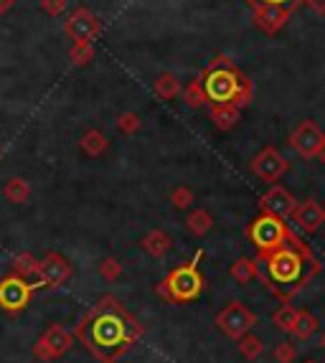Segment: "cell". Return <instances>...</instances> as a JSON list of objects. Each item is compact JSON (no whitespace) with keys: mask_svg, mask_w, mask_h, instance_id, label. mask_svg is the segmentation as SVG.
Instances as JSON below:
<instances>
[{"mask_svg":"<svg viewBox=\"0 0 325 363\" xmlns=\"http://www.w3.org/2000/svg\"><path fill=\"white\" fill-rule=\"evenodd\" d=\"M297 6H307L315 16H325V0H297Z\"/></svg>","mask_w":325,"mask_h":363,"instance_id":"obj_34","label":"cell"},{"mask_svg":"<svg viewBox=\"0 0 325 363\" xmlns=\"http://www.w3.org/2000/svg\"><path fill=\"white\" fill-rule=\"evenodd\" d=\"M318 318H315L310 310H300V315H297V323H295V330H292V335H295L297 340H307L313 338L315 330H318Z\"/></svg>","mask_w":325,"mask_h":363,"instance_id":"obj_24","label":"cell"},{"mask_svg":"<svg viewBox=\"0 0 325 363\" xmlns=\"http://www.w3.org/2000/svg\"><path fill=\"white\" fill-rule=\"evenodd\" d=\"M107 147H109L107 135H104L102 130H97V128L87 130V133L79 138V150L84 152V155H89V157L104 155V152H107Z\"/></svg>","mask_w":325,"mask_h":363,"instance_id":"obj_19","label":"cell"},{"mask_svg":"<svg viewBox=\"0 0 325 363\" xmlns=\"http://www.w3.org/2000/svg\"><path fill=\"white\" fill-rule=\"evenodd\" d=\"M257 262H265L267 267L265 285L270 287V292L282 305H290V300L297 292L305 290L307 282L315 274H320V269H323L320 259L310 252V247L297 234H292V239L285 247L275 249L272 255L262 257Z\"/></svg>","mask_w":325,"mask_h":363,"instance_id":"obj_2","label":"cell"},{"mask_svg":"<svg viewBox=\"0 0 325 363\" xmlns=\"http://www.w3.org/2000/svg\"><path fill=\"white\" fill-rule=\"evenodd\" d=\"M292 234L295 231L290 229V224H285V218L275 216V213L270 211H262L257 218H252L247 226V239L254 244V249H257V259H262V257L272 255L275 249L285 247V244L292 239Z\"/></svg>","mask_w":325,"mask_h":363,"instance_id":"obj_5","label":"cell"},{"mask_svg":"<svg viewBox=\"0 0 325 363\" xmlns=\"http://www.w3.org/2000/svg\"><path fill=\"white\" fill-rule=\"evenodd\" d=\"M99 274H102L104 282H115V279L122 277V264L115 257H104V259L99 262Z\"/></svg>","mask_w":325,"mask_h":363,"instance_id":"obj_30","label":"cell"},{"mask_svg":"<svg viewBox=\"0 0 325 363\" xmlns=\"http://www.w3.org/2000/svg\"><path fill=\"white\" fill-rule=\"evenodd\" d=\"M117 130H120L122 135H135L140 130V115H135V112H122V115L117 117Z\"/></svg>","mask_w":325,"mask_h":363,"instance_id":"obj_32","label":"cell"},{"mask_svg":"<svg viewBox=\"0 0 325 363\" xmlns=\"http://www.w3.org/2000/svg\"><path fill=\"white\" fill-rule=\"evenodd\" d=\"M92 59H94V46L92 43H72L69 61H72L74 67H87Z\"/></svg>","mask_w":325,"mask_h":363,"instance_id":"obj_28","label":"cell"},{"mask_svg":"<svg viewBox=\"0 0 325 363\" xmlns=\"http://www.w3.org/2000/svg\"><path fill=\"white\" fill-rule=\"evenodd\" d=\"M199 79L204 82L209 104L229 102L236 107H249L254 99V84L249 82V77H244L234 61L224 54L214 56Z\"/></svg>","mask_w":325,"mask_h":363,"instance_id":"obj_3","label":"cell"},{"mask_svg":"<svg viewBox=\"0 0 325 363\" xmlns=\"http://www.w3.org/2000/svg\"><path fill=\"white\" fill-rule=\"evenodd\" d=\"M11 269H13V274H18V277L28 279V282H33V285L38 287V269H41V259H36L31 252H21V255L13 257Z\"/></svg>","mask_w":325,"mask_h":363,"instance_id":"obj_18","label":"cell"},{"mask_svg":"<svg viewBox=\"0 0 325 363\" xmlns=\"http://www.w3.org/2000/svg\"><path fill=\"white\" fill-rule=\"evenodd\" d=\"M183 102H186L188 107H204V104H209V97H206V89L201 79L191 82V84L183 89Z\"/></svg>","mask_w":325,"mask_h":363,"instance_id":"obj_27","label":"cell"},{"mask_svg":"<svg viewBox=\"0 0 325 363\" xmlns=\"http://www.w3.org/2000/svg\"><path fill=\"white\" fill-rule=\"evenodd\" d=\"M297 315H300V310H295L292 305H282L277 313H272V323H275L282 333H292L297 323Z\"/></svg>","mask_w":325,"mask_h":363,"instance_id":"obj_25","label":"cell"},{"mask_svg":"<svg viewBox=\"0 0 325 363\" xmlns=\"http://www.w3.org/2000/svg\"><path fill=\"white\" fill-rule=\"evenodd\" d=\"M74 269L59 252H46L38 269V287H64L72 279Z\"/></svg>","mask_w":325,"mask_h":363,"instance_id":"obj_12","label":"cell"},{"mask_svg":"<svg viewBox=\"0 0 325 363\" xmlns=\"http://www.w3.org/2000/svg\"><path fill=\"white\" fill-rule=\"evenodd\" d=\"M74 338H77V335H74L64 323H51L41 333V338L36 340V345H33V358L41 363L59 361V358H64L72 351Z\"/></svg>","mask_w":325,"mask_h":363,"instance_id":"obj_6","label":"cell"},{"mask_svg":"<svg viewBox=\"0 0 325 363\" xmlns=\"http://www.w3.org/2000/svg\"><path fill=\"white\" fill-rule=\"evenodd\" d=\"M236 348H239V353L244 358H247V361H257L259 356H262V353H265V343H262V340L257 338V335L254 333H247V335H241L239 340H236Z\"/></svg>","mask_w":325,"mask_h":363,"instance_id":"obj_26","label":"cell"},{"mask_svg":"<svg viewBox=\"0 0 325 363\" xmlns=\"http://www.w3.org/2000/svg\"><path fill=\"white\" fill-rule=\"evenodd\" d=\"M153 89H155L158 97L165 99V102H170V99H175L178 94H183L181 82H178V77L170 74V72H162L160 77L153 82Z\"/></svg>","mask_w":325,"mask_h":363,"instance_id":"obj_21","label":"cell"},{"mask_svg":"<svg viewBox=\"0 0 325 363\" xmlns=\"http://www.w3.org/2000/svg\"><path fill=\"white\" fill-rule=\"evenodd\" d=\"M292 218H295V224L300 226L305 234H315V231L325 224V208H323V203H318L315 199L300 201L295 213H292Z\"/></svg>","mask_w":325,"mask_h":363,"instance_id":"obj_15","label":"cell"},{"mask_svg":"<svg viewBox=\"0 0 325 363\" xmlns=\"http://www.w3.org/2000/svg\"><path fill=\"white\" fill-rule=\"evenodd\" d=\"M102 30V21L97 18L89 8H77V11L64 21V33L74 43H92Z\"/></svg>","mask_w":325,"mask_h":363,"instance_id":"obj_9","label":"cell"},{"mask_svg":"<svg viewBox=\"0 0 325 363\" xmlns=\"http://www.w3.org/2000/svg\"><path fill=\"white\" fill-rule=\"evenodd\" d=\"M77 340L99 363H117L143 338V325L112 295L99 297L74 328Z\"/></svg>","mask_w":325,"mask_h":363,"instance_id":"obj_1","label":"cell"},{"mask_svg":"<svg viewBox=\"0 0 325 363\" xmlns=\"http://www.w3.org/2000/svg\"><path fill=\"white\" fill-rule=\"evenodd\" d=\"M302 363H318V361H313V358H307V361H302Z\"/></svg>","mask_w":325,"mask_h":363,"instance_id":"obj_39","label":"cell"},{"mask_svg":"<svg viewBox=\"0 0 325 363\" xmlns=\"http://www.w3.org/2000/svg\"><path fill=\"white\" fill-rule=\"evenodd\" d=\"M140 247H143L145 255H150L153 259H162V257L170 252V247H173V239H170L165 231L153 229V231H148V234L143 236Z\"/></svg>","mask_w":325,"mask_h":363,"instance_id":"obj_17","label":"cell"},{"mask_svg":"<svg viewBox=\"0 0 325 363\" xmlns=\"http://www.w3.org/2000/svg\"><path fill=\"white\" fill-rule=\"evenodd\" d=\"M16 6V0H0V16H6L8 11H13Z\"/></svg>","mask_w":325,"mask_h":363,"instance_id":"obj_36","label":"cell"},{"mask_svg":"<svg viewBox=\"0 0 325 363\" xmlns=\"http://www.w3.org/2000/svg\"><path fill=\"white\" fill-rule=\"evenodd\" d=\"M33 292H36L33 282L11 272L8 277L0 279V308L11 315L23 313L31 305V300H33Z\"/></svg>","mask_w":325,"mask_h":363,"instance_id":"obj_7","label":"cell"},{"mask_svg":"<svg viewBox=\"0 0 325 363\" xmlns=\"http://www.w3.org/2000/svg\"><path fill=\"white\" fill-rule=\"evenodd\" d=\"M297 203H300V201H295V196L290 194L285 186H280V183H272V186L267 188V194H262V199H259V208H262V211H270L280 218L292 216Z\"/></svg>","mask_w":325,"mask_h":363,"instance_id":"obj_14","label":"cell"},{"mask_svg":"<svg viewBox=\"0 0 325 363\" xmlns=\"http://www.w3.org/2000/svg\"><path fill=\"white\" fill-rule=\"evenodd\" d=\"M315 157H318L320 163L325 165V143H323V145H320V150H318V155H315Z\"/></svg>","mask_w":325,"mask_h":363,"instance_id":"obj_37","label":"cell"},{"mask_svg":"<svg viewBox=\"0 0 325 363\" xmlns=\"http://www.w3.org/2000/svg\"><path fill=\"white\" fill-rule=\"evenodd\" d=\"M186 229L191 231L193 236H206L214 229V216H211L206 208H193L186 216Z\"/></svg>","mask_w":325,"mask_h":363,"instance_id":"obj_22","label":"cell"},{"mask_svg":"<svg viewBox=\"0 0 325 363\" xmlns=\"http://www.w3.org/2000/svg\"><path fill=\"white\" fill-rule=\"evenodd\" d=\"M247 3H249V6H252V8L257 6V0H247Z\"/></svg>","mask_w":325,"mask_h":363,"instance_id":"obj_38","label":"cell"},{"mask_svg":"<svg viewBox=\"0 0 325 363\" xmlns=\"http://www.w3.org/2000/svg\"><path fill=\"white\" fill-rule=\"evenodd\" d=\"M249 168H252L254 176L262 178L265 183H277L280 178L290 170V163H287V157H285L277 147L267 145L257 152V157L252 160Z\"/></svg>","mask_w":325,"mask_h":363,"instance_id":"obj_11","label":"cell"},{"mask_svg":"<svg viewBox=\"0 0 325 363\" xmlns=\"http://www.w3.org/2000/svg\"><path fill=\"white\" fill-rule=\"evenodd\" d=\"M257 3H272V6H287L295 11L297 8V0H257Z\"/></svg>","mask_w":325,"mask_h":363,"instance_id":"obj_35","label":"cell"},{"mask_svg":"<svg viewBox=\"0 0 325 363\" xmlns=\"http://www.w3.org/2000/svg\"><path fill=\"white\" fill-rule=\"evenodd\" d=\"M216 325L226 338L239 340L241 335L252 333V328L257 325V315H254L244 303L234 300V303H229L221 313L216 315Z\"/></svg>","mask_w":325,"mask_h":363,"instance_id":"obj_8","label":"cell"},{"mask_svg":"<svg viewBox=\"0 0 325 363\" xmlns=\"http://www.w3.org/2000/svg\"><path fill=\"white\" fill-rule=\"evenodd\" d=\"M3 196L11 203H26L31 199V183L26 178H8L6 186H3Z\"/></svg>","mask_w":325,"mask_h":363,"instance_id":"obj_23","label":"cell"},{"mask_svg":"<svg viewBox=\"0 0 325 363\" xmlns=\"http://www.w3.org/2000/svg\"><path fill=\"white\" fill-rule=\"evenodd\" d=\"M204 257V252L193 257L191 262L186 264L175 267L173 272H168V277L158 282L155 285V292L170 305H186V303H193V300H199L201 292L206 287V279L199 269V259Z\"/></svg>","mask_w":325,"mask_h":363,"instance_id":"obj_4","label":"cell"},{"mask_svg":"<svg viewBox=\"0 0 325 363\" xmlns=\"http://www.w3.org/2000/svg\"><path fill=\"white\" fill-rule=\"evenodd\" d=\"M38 6H41V11L46 13V16L56 18V16H61V13L67 11L69 0H38Z\"/></svg>","mask_w":325,"mask_h":363,"instance_id":"obj_33","label":"cell"},{"mask_svg":"<svg viewBox=\"0 0 325 363\" xmlns=\"http://www.w3.org/2000/svg\"><path fill=\"white\" fill-rule=\"evenodd\" d=\"M229 274L239 285H249L252 279H262V274H259V262L249 259V257H239V259L231 262Z\"/></svg>","mask_w":325,"mask_h":363,"instance_id":"obj_20","label":"cell"},{"mask_svg":"<svg viewBox=\"0 0 325 363\" xmlns=\"http://www.w3.org/2000/svg\"><path fill=\"white\" fill-rule=\"evenodd\" d=\"M193 201H196V196H193V191L188 186H178L170 191V203H173L175 208H188L193 206Z\"/></svg>","mask_w":325,"mask_h":363,"instance_id":"obj_31","label":"cell"},{"mask_svg":"<svg viewBox=\"0 0 325 363\" xmlns=\"http://www.w3.org/2000/svg\"><path fill=\"white\" fill-rule=\"evenodd\" d=\"M209 117L211 122L216 125L221 133H229V130L236 128V122H239L241 117V107H236V104H209Z\"/></svg>","mask_w":325,"mask_h":363,"instance_id":"obj_16","label":"cell"},{"mask_svg":"<svg viewBox=\"0 0 325 363\" xmlns=\"http://www.w3.org/2000/svg\"><path fill=\"white\" fill-rule=\"evenodd\" d=\"M272 358H275V363H295V358H297L295 343H290V340L275 343V348H272Z\"/></svg>","mask_w":325,"mask_h":363,"instance_id":"obj_29","label":"cell"},{"mask_svg":"<svg viewBox=\"0 0 325 363\" xmlns=\"http://www.w3.org/2000/svg\"><path fill=\"white\" fill-rule=\"evenodd\" d=\"M292 8L287 6H272V3H257L254 6V26H257L262 33L267 36H277L280 30L287 26L290 16H292Z\"/></svg>","mask_w":325,"mask_h":363,"instance_id":"obj_13","label":"cell"},{"mask_svg":"<svg viewBox=\"0 0 325 363\" xmlns=\"http://www.w3.org/2000/svg\"><path fill=\"white\" fill-rule=\"evenodd\" d=\"M325 143V133L318 128V122L302 120L292 133H290V147L305 160H313L318 155L320 145Z\"/></svg>","mask_w":325,"mask_h":363,"instance_id":"obj_10","label":"cell"}]
</instances>
